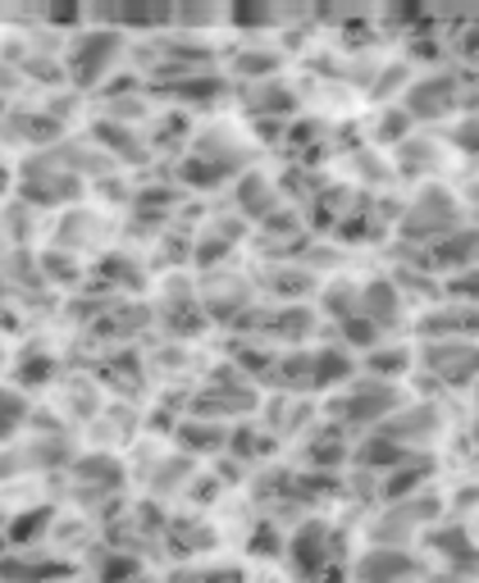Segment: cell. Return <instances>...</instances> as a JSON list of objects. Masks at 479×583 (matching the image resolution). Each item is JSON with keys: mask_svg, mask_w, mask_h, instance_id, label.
I'll return each mask as SVG.
<instances>
[]
</instances>
